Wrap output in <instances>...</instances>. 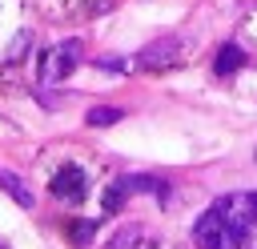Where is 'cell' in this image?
Segmentation results:
<instances>
[{
  "instance_id": "cell-3",
  "label": "cell",
  "mask_w": 257,
  "mask_h": 249,
  "mask_svg": "<svg viewBox=\"0 0 257 249\" xmlns=\"http://www.w3.org/2000/svg\"><path fill=\"white\" fill-rule=\"evenodd\" d=\"M80 64V40H64V44H52L40 60V80L44 84H56L64 76H72Z\"/></svg>"
},
{
  "instance_id": "cell-11",
  "label": "cell",
  "mask_w": 257,
  "mask_h": 249,
  "mask_svg": "<svg viewBox=\"0 0 257 249\" xmlns=\"http://www.w3.org/2000/svg\"><path fill=\"white\" fill-rule=\"evenodd\" d=\"M124 197H128V193H124V189H120V181H112V189H108V193H104V213H116V209H120V201H124Z\"/></svg>"
},
{
  "instance_id": "cell-6",
  "label": "cell",
  "mask_w": 257,
  "mask_h": 249,
  "mask_svg": "<svg viewBox=\"0 0 257 249\" xmlns=\"http://www.w3.org/2000/svg\"><path fill=\"white\" fill-rule=\"evenodd\" d=\"M245 68V52L237 48V44H221L217 48V60H213V72L217 76H233V72H241Z\"/></svg>"
},
{
  "instance_id": "cell-1",
  "label": "cell",
  "mask_w": 257,
  "mask_h": 249,
  "mask_svg": "<svg viewBox=\"0 0 257 249\" xmlns=\"http://www.w3.org/2000/svg\"><path fill=\"white\" fill-rule=\"evenodd\" d=\"M213 205H217V213H221V221H225L229 241L241 249L245 237H249L253 225H257V193H229V197H221V201H213Z\"/></svg>"
},
{
  "instance_id": "cell-10",
  "label": "cell",
  "mask_w": 257,
  "mask_h": 249,
  "mask_svg": "<svg viewBox=\"0 0 257 249\" xmlns=\"http://www.w3.org/2000/svg\"><path fill=\"white\" fill-rule=\"evenodd\" d=\"M28 44H32V28H24V32H20V36H16L12 44H8V56H4V60H20Z\"/></svg>"
},
{
  "instance_id": "cell-12",
  "label": "cell",
  "mask_w": 257,
  "mask_h": 249,
  "mask_svg": "<svg viewBox=\"0 0 257 249\" xmlns=\"http://www.w3.org/2000/svg\"><path fill=\"white\" fill-rule=\"evenodd\" d=\"M96 64H100V68H104V72H124V68H128V64H124V60H120V56H100V60H96Z\"/></svg>"
},
{
  "instance_id": "cell-8",
  "label": "cell",
  "mask_w": 257,
  "mask_h": 249,
  "mask_svg": "<svg viewBox=\"0 0 257 249\" xmlns=\"http://www.w3.org/2000/svg\"><path fill=\"white\" fill-rule=\"evenodd\" d=\"M120 116H124L120 108H112V104H96V108H88L84 125H92V129H108V125H116Z\"/></svg>"
},
{
  "instance_id": "cell-4",
  "label": "cell",
  "mask_w": 257,
  "mask_h": 249,
  "mask_svg": "<svg viewBox=\"0 0 257 249\" xmlns=\"http://www.w3.org/2000/svg\"><path fill=\"white\" fill-rule=\"evenodd\" d=\"M193 241H197L201 249H237V245L229 241V233H225V221H221L217 205H209V209L193 221Z\"/></svg>"
},
{
  "instance_id": "cell-2",
  "label": "cell",
  "mask_w": 257,
  "mask_h": 249,
  "mask_svg": "<svg viewBox=\"0 0 257 249\" xmlns=\"http://www.w3.org/2000/svg\"><path fill=\"white\" fill-rule=\"evenodd\" d=\"M185 48H189V40H185V36H161V40H153V44H145V48H141L137 68H145V72L173 68V64H181Z\"/></svg>"
},
{
  "instance_id": "cell-9",
  "label": "cell",
  "mask_w": 257,
  "mask_h": 249,
  "mask_svg": "<svg viewBox=\"0 0 257 249\" xmlns=\"http://www.w3.org/2000/svg\"><path fill=\"white\" fill-rule=\"evenodd\" d=\"M96 229H100V221H76V225H72V241H76V245H88V241L96 237Z\"/></svg>"
},
{
  "instance_id": "cell-7",
  "label": "cell",
  "mask_w": 257,
  "mask_h": 249,
  "mask_svg": "<svg viewBox=\"0 0 257 249\" xmlns=\"http://www.w3.org/2000/svg\"><path fill=\"white\" fill-rule=\"evenodd\" d=\"M0 185H4V193L20 205V209H32V193L24 189V181L16 177V173H8V169H0Z\"/></svg>"
},
{
  "instance_id": "cell-5",
  "label": "cell",
  "mask_w": 257,
  "mask_h": 249,
  "mask_svg": "<svg viewBox=\"0 0 257 249\" xmlns=\"http://www.w3.org/2000/svg\"><path fill=\"white\" fill-rule=\"evenodd\" d=\"M48 189H52L60 201H72V205H76V201H84V197H88V177H84L76 165H64V169L52 177V185H48Z\"/></svg>"
}]
</instances>
